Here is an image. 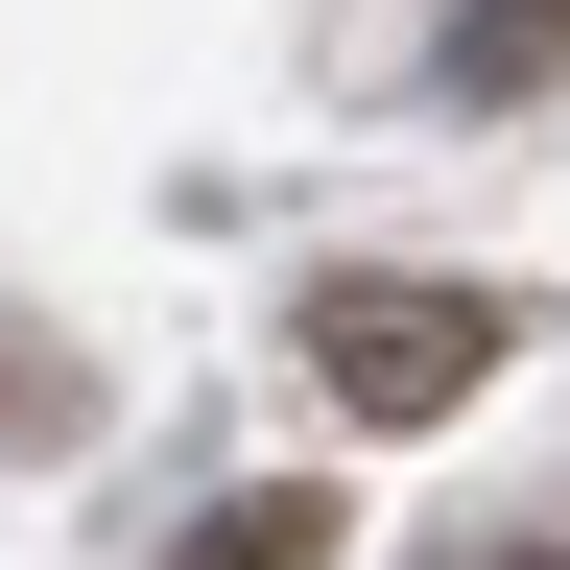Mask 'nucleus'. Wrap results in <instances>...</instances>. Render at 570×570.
I'll return each instance as SVG.
<instances>
[{
  "mask_svg": "<svg viewBox=\"0 0 570 570\" xmlns=\"http://www.w3.org/2000/svg\"><path fill=\"white\" fill-rule=\"evenodd\" d=\"M167 570H333V499H309V475H285V499H214Z\"/></svg>",
  "mask_w": 570,
  "mask_h": 570,
  "instance_id": "obj_3",
  "label": "nucleus"
},
{
  "mask_svg": "<svg viewBox=\"0 0 570 570\" xmlns=\"http://www.w3.org/2000/svg\"><path fill=\"white\" fill-rule=\"evenodd\" d=\"M309 381H333V428H452L499 381V309L475 285H309Z\"/></svg>",
  "mask_w": 570,
  "mask_h": 570,
  "instance_id": "obj_1",
  "label": "nucleus"
},
{
  "mask_svg": "<svg viewBox=\"0 0 570 570\" xmlns=\"http://www.w3.org/2000/svg\"><path fill=\"white\" fill-rule=\"evenodd\" d=\"M547 71H570V0H452V48H428V96H547Z\"/></svg>",
  "mask_w": 570,
  "mask_h": 570,
  "instance_id": "obj_2",
  "label": "nucleus"
},
{
  "mask_svg": "<svg viewBox=\"0 0 570 570\" xmlns=\"http://www.w3.org/2000/svg\"><path fill=\"white\" fill-rule=\"evenodd\" d=\"M523 570H570V547H523Z\"/></svg>",
  "mask_w": 570,
  "mask_h": 570,
  "instance_id": "obj_4",
  "label": "nucleus"
}]
</instances>
